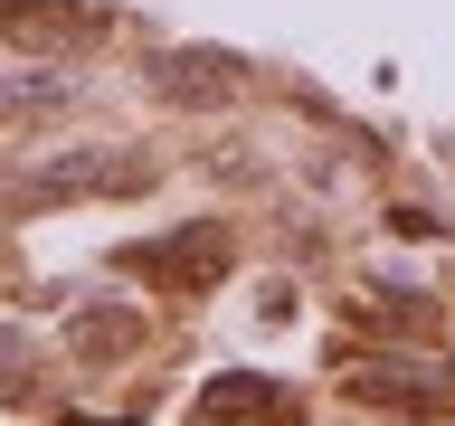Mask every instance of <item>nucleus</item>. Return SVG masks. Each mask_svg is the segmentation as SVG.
I'll list each match as a JSON object with an SVG mask.
<instances>
[{"mask_svg":"<svg viewBox=\"0 0 455 426\" xmlns=\"http://www.w3.org/2000/svg\"><path fill=\"white\" fill-rule=\"evenodd\" d=\"M219 256H228V227L209 218V227H190V237H171V247H133V265H142V275H162V284H199Z\"/></svg>","mask_w":455,"mask_h":426,"instance_id":"nucleus-1","label":"nucleus"},{"mask_svg":"<svg viewBox=\"0 0 455 426\" xmlns=\"http://www.w3.org/2000/svg\"><path fill=\"white\" fill-rule=\"evenodd\" d=\"M152 85H162L171 105H209V95H228V85H237V67H228V57H162V67H152Z\"/></svg>","mask_w":455,"mask_h":426,"instance_id":"nucleus-2","label":"nucleus"}]
</instances>
